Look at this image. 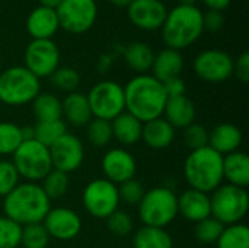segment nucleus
<instances>
[{"mask_svg": "<svg viewBox=\"0 0 249 248\" xmlns=\"http://www.w3.org/2000/svg\"><path fill=\"white\" fill-rule=\"evenodd\" d=\"M125 111L142 123L159 118L168 101L163 83L152 75H137L124 86Z\"/></svg>", "mask_w": 249, "mask_h": 248, "instance_id": "obj_1", "label": "nucleus"}, {"mask_svg": "<svg viewBox=\"0 0 249 248\" xmlns=\"http://www.w3.org/2000/svg\"><path fill=\"white\" fill-rule=\"evenodd\" d=\"M51 209V200L38 183H19L6 197H3L4 216L20 227L41 224Z\"/></svg>", "mask_w": 249, "mask_h": 248, "instance_id": "obj_2", "label": "nucleus"}, {"mask_svg": "<svg viewBox=\"0 0 249 248\" xmlns=\"http://www.w3.org/2000/svg\"><path fill=\"white\" fill-rule=\"evenodd\" d=\"M160 29L168 48L177 51L188 48L204 32L203 12L197 6L178 4L168 12Z\"/></svg>", "mask_w": 249, "mask_h": 248, "instance_id": "obj_3", "label": "nucleus"}, {"mask_svg": "<svg viewBox=\"0 0 249 248\" xmlns=\"http://www.w3.org/2000/svg\"><path fill=\"white\" fill-rule=\"evenodd\" d=\"M184 178L190 189L213 193L223 184V156L210 146L191 151L184 161Z\"/></svg>", "mask_w": 249, "mask_h": 248, "instance_id": "obj_4", "label": "nucleus"}, {"mask_svg": "<svg viewBox=\"0 0 249 248\" xmlns=\"http://www.w3.org/2000/svg\"><path fill=\"white\" fill-rule=\"evenodd\" d=\"M137 208L143 225L165 229L178 216V196L169 187H155L144 193Z\"/></svg>", "mask_w": 249, "mask_h": 248, "instance_id": "obj_5", "label": "nucleus"}, {"mask_svg": "<svg viewBox=\"0 0 249 248\" xmlns=\"http://www.w3.org/2000/svg\"><path fill=\"white\" fill-rule=\"evenodd\" d=\"M41 91V83L25 66H12L0 73V102L20 107L32 102Z\"/></svg>", "mask_w": 249, "mask_h": 248, "instance_id": "obj_6", "label": "nucleus"}, {"mask_svg": "<svg viewBox=\"0 0 249 248\" xmlns=\"http://www.w3.org/2000/svg\"><path fill=\"white\" fill-rule=\"evenodd\" d=\"M12 164L16 168L19 178L28 183H38L53 170L50 149L35 139L23 140L12 155Z\"/></svg>", "mask_w": 249, "mask_h": 248, "instance_id": "obj_7", "label": "nucleus"}, {"mask_svg": "<svg viewBox=\"0 0 249 248\" xmlns=\"http://www.w3.org/2000/svg\"><path fill=\"white\" fill-rule=\"evenodd\" d=\"M212 216L225 227L241 224L249 209L247 189L232 184H222L210 196Z\"/></svg>", "mask_w": 249, "mask_h": 248, "instance_id": "obj_8", "label": "nucleus"}, {"mask_svg": "<svg viewBox=\"0 0 249 248\" xmlns=\"http://www.w3.org/2000/svg\"><path fill=\"white\" fill-rule=\"evenodd\" d=\"M88 102L93 118L112 121L125 111L124 86L114 80H102L89 91Z\"/></svg>", "mask_w": 249, "mask_h": 248, "instance_id": "obj_9", "label": "nucleus"}, {"mask_svg": "<svg viewBox=\"0 0 249 248\" xmlns=\"http://www.w3.org/2000/svg\"><path fill=\"white\" fill-rule=\"evenodd\" d=\"M83 208L96 219H107L120 209V196L117 184L107 178H96L86 184L82 194Z\"/></svg>", "mask_w": 249, "mask_h": 248, "instance_id": "obj_10", "label": "nucleus"}, {"mask_svg": "<svg viewBox=\"0 0 249 248\" xmlns=\"http://www.w3.org/2000/svg\"><path fill=\"white\" fill-rule=\"evenodd\" d=\"M55 13L60 28L79 35L93 26L98 18V6L95 0H61Z\"/></svg>", "mask_w": 249, "mask_h": 248, "instance_id": "obj_11", "label": "nucleus"}, {"mask_svg": "<svg viewBox=\"0 0 249 248\" xmlns=\"http://www.w3.org/2000/svg\"><path fill=\"white\" fill-rule=\"evenodd\" d=\"M25 67L38 79L50 77L60 67V50L53 39H32L25 50Z\"/></svg>", "mask_w": 249, "mask_h": 248, "instance_id": "obj_12", "label": "nucleus"}, {"mask_svg": "<svg viewBox=\"0 0 249 248\" xmlns=\"http://www.w3.org/2000/svg\"><path fill=\"white\" fill-rule=\"evenodd\" d=\"M196 75L209 83H222L233 75V58L223 50L209 48L194 60Z\"/></svg>", "mask_w": 249, "mask_h": 248, "instance_id": "obj_13", "label": "nucleus"}, {"mask_svg": "<svg viewBox=\"0 0 249 248\" xmlns=\"http://www.w3.org/2000/svg\"><path fill=\"white\" fill-rule=\"evenodd\" d=\"M48 149H50L53 170L66 174L77 171L85 161L83 142L77 136L69 132L64 133L58 140H55Z\"/></svg>", "mask_w": 249, "mask_h": 248, "instance_id": "obj_14", "label": "nucleus"}, {"mask_svg": "<svg viewBox=\"0 0 249 248\" xmlns=\"http://www.w3.org/2000/svg\"><path fill=\"white\" fill-rule=\"evenodd\" d=\"M50 238L58 241H71L82 231L80 216L70 208H51L41 222Z\"/></svg>", "mask_w": 249, "mask_h": 248, "instance_id": "obj_15", "label": "nucleus"}, {"mask_svg": "<svg viewBox=\"0 0 249 248\" xmlns=\"http://www.w3.org/2000/svg\"><path fill=\"white\" fill-rule=\"evenodd\" d=\"M168 9L162 0H133L127 7L130 22L143 31H156L162 28Z\"/></svg>", "mask_w": 249, "mask_h": 248, "instance_id": "obj_16", "label": "nucleus"}, {"mask_svg": "<svg viewBox=\"0 0 249 248\" xmlns=\"http://www.w3.org/2000/svg\"><path fill=\"white\" fill-rule=\"evenodd\" d=\"M101 168L104 178L114 184H121L134 178L137 171V162L134 156L124 148H112L102 156Z\"/></svg>", "mask_w": 249, "mask_h": 248, "instance_id": "obj_17", "label": "nucleus"}, {"mask_svg": "<svg viewBox=\"0 0 249 248\" xmlns=\"http://www.w3.org/2000/svg\"><path fill=\"white\" fill-rule=\"evenodd\" d=\"M178 215L194 224L212 216L210 196L194 189H187L178 196Z\"/></svg>", "mask_w": 249, "mask_h": 248, "instance_id": "obj_18", "label": "nucleus"}, {"mask_svg": "<svg viewBox=\"0 0 249 248\" xmlns=\"http://www.w3.org/2000/svg\"><path fill=\"white\" fill-rule=\"evenodd\" d=\"M60 23L54 9L38 6L26 18V31L32 39H51Z\"/></svg>", "mask_w": 249, "mask_h": 248, "instance_id": "obj_19", "label": "nucleus"}, {"mask_svg": "<svg viewBox=\"0 0 249 248\" xmlns=\"http://www.w3.org/2000/svg\"><path fill=\"white\" fill-rule=\"evenodd\" d=\"M196 105L187 95L179 96H171L166 101V105L163 108L162 117L177 130V129H185L190 124L196 123Z\"/></svg>", "mask_w": 249, "mask_h": 248, "instance_id": "obj_20", "label": "nucleus"}, {"mask_svg": "<svg viewBox=\"0 0 249 248\" xmlns=\"http://www.w3.org/2000/svg\"><path fill=\"white\" fill-rule=\"evenodd\" d=\"M242 139L241 129L232 123H220L209 130V146L222 156L239 151Z\"/></svg>", "mask_w": 249, "mask_h": 248, "instance_id": "obj_21", "label": "nucleus"}, {"mask_svg": "<svg viewBox=\"0 0 249 248\" xmlns=\"http://www.w3.org/2000/svg\"><path fill=\"white\" fill-rule=\"evenodd\" d=\"M61 118L64 123L73 127H86L88 123L93 118L88 96L82 92H70L61 101Z\"/></svg>", "mask_w": 249, "mask_h": 248, "instance_id": "obj_22", "label": "nucleus"}, {"mask_svg": "<svg viewBox=\"0 0 249 248\" xmlns=\"http://www.w3.org/2000/svg\"><path fill=\"white\" fill-rule=\"evenodd\" d=\"M184 69V57L179 51L172 48H163L158 54H155L152 64V76L159 82H166L174 77H179Z\"/></svg>", "mask_w": 249, "mask_h": 248, "instance_id": "obj_23", "label": "nucleus"}, {"mask_svg": "<svg viewBox=\"0 0 249 248\" xmlns=\"http://www.w3.org/2000/svg\"><path fill=\"white\" fill-rule=\"evenodd\" d=\"M142 140L152 149H166L175 140V129L163 117L150 120L143 123Z\"/></svg>", "mask_w": 249, "mask_h": 248, "instance_id": "obj_24", "label": "nucleus"}, {"mask_svg": "<svg viewBox=\"0 0 249 248\" xmlns=\"http://www.w3.org/2000/svg\"><path fill=\"white\" fill-rule=\"evenodd\" d=\"M111 127L112 139H115L121 146H133L142 140L143 123L127 111L117 115L111 121Z\"/></svg>", "mask_w": 249, "mask_h": 248, "instance_id": "obj_25", "label": "nucleus"}, {"mask_svg": "<svg viewBox=\"0 0 249 248\" xmlns=\"http://www.w3.org/2000/svg\"><path fill=\"white\" fill-rule=\"evenodd\" d=\"M223 180L228 184L247 189L249 186V158L245 152L236 151L223 156Z\"/></svg>", "mask_w": 249, "mask_h": 248, "instance_id": "obj_26", "label": "nucleus"}, {"mask_svg": "<svg viewBox=\"0 0 249 248\" xmlns=\"http://www.w3.org/2000/svg\"><path fill=\"white\" fill-rule=\"evenodd\" d=\"M153 58H155L153 50L147 44L140 41L128 44L124 51V60L127 66L139 75H144L152 69Z\"/></svg>", "mask_w": 249, "mask_h": 248, "instance_id": "obj_27", "label": "nucleus"}, {"mask_svg": "<svg viewBox=\"0 0 249 248\" xmlns=\"http://www.w3.org/2000/svg\"><path fill=\"white\" fill-rule=\"evenodd\" d=\"M32 113L36 121H55L61 118V99L50 92H39L32 101Z\"/></svg>", "mask_w": 249, "mask_h": 248, "instance_id": "obj_28", "label": "nucleus"}, {"mask_svg": "<svg viewBox=\"0 0 249 248\" xmlns=\"http://www.w3.org/2000/svg\"><path fill=\"white\" fill-rule=\"evenodd\" d=\"M134 248H174L172 237L163 228L143 225L133 235Z\"/></svg>", "mask_w": 249, "mask_h": 248, "instance_id": "obj_29", "label": "nucleus"}, {"mask_svg": "<svg viewBox=\"0 0 249 248\" xmlns=\"http://www.w3.org/2000/svg\"><path fill=\"white\" fill-rule=\"evenodd\" d=\"M34 127V139L41 145L50 148L64 133H67V124L63 120L55 121H36Z\"/></svg>", "mask_w": 249, "mask_h": 248, "instance_id": "obj_30", "label": "nucleus"}, {"mask_svg": "<svg viewBox=\"0 0 249 248\" xmlns=\"http://www.w3.org/2000/svg\"><path fill=\"white\" fill-rule=\"evenodd\" d=\"M216 244L217 248H249V228L244 224L228 225Z\"/></svg>", "mask_w": 249, "mask_h": 248, "instance_id": "obj_31", "label": "nucleus"}, {"mask_svg": "<svg viewBox=\"0 0 249 248\" xmlns=\"http://www.w3.org/2000/svg\"><path fill=\"white\" fill-rule=\"evenodd\" d=\"M23 142L20 126L10 121H0V155H13Z\"/></svg>", "mask_w": 249, "mask_h": 248, "instance_id": "obj_32", "label": "nucleus"}, {"mask_svg": "<svg viewBox=\"0 0 249 248\" xmlns=\"http://www.w3.org/2000/svg\"><path fill=\"white\" fill-rule=\"evenodd\" d=\"M70 186V180H69V174L57 171V170H51L45 178L42 180V190L47 194V197L53 202L57 199H61Z\"/></svg>", "mask_w": 249, "mask_h": 248, "instance_id": "obj_33", "label": "nucleus"}, {"mask_svg": "<svg viewBox=\"0 0 249 248\" xmlns=\"http://www.w3.org/2000/svg\"><path fill=\"white\" fill-rule=\"evenodd\" d=\"M88 142L95 148H105L112 140V127L111 121L92 118L86 126Z\"/></svg>", "mask_w": 249, "mask_h": 248, "instance_id": "obj_34", "label": "nucleus"}, {"mask_svg": "<svg viewBox=\"0 0 249 248\" xmlns=\"http://www.w3.org/2000/svg\"><path fill=\"white\" fill-rule=\"evenodd\" d=\"M50 82L51 85L60 91V92H74L79 85H80V75L77 70L63 66V67H57L55 72L50 76Z\"/></svg>", "mask_w": 249, "mask_h": 248, "instance_id": "obj_35", "label": "nucleus"}, {"mask_svg": "<svg viewBox=\"0 0 249 248\" xmlns=\"http://www.w3.org/2000/svg\"><path fill=\"white\" fill-rule=\"evenodd\" d=\"M51 238L42 224H31L22 227L20 246L23 248H47Z\"/></svg>", "mask_w": 249, "mask_h": 248, "instance_id": "obj_36", "label": "nucleus"}, {"mask_svg": "<svg viewBox=\"0 0 249 248\" xmlns=\"http://www.w3.org/2000/svg\"><path fill=\"white\" fill-rule=\"evenodd\" d=\"M223 228H225L223 224H220L213 216H209L196 224L194 235H196V240L201 244H214L219 240Z\"/></svg>", "mask_w": 249, "mask_h": 248, "instance_id": "obj_37", "label": "nucleus"}, {"mask_svg": "<svg viewBox=\"0 0 249 248\" xmlns=\"http://www.w3.org/2000/svg\"><path fill=\"white\" fill-rule=\"evenodd\" d=\"M22 227L7 216H0V248H18L20 246Z\"/></svg>", "mask_w": 249, "mask_h": 248, "instance_id": "obj_38", "label": "nucleus"}, {"mask_svg": "<svg viewBox=\"0 0 249 248\" xmlns=\"http://www.w3.org/2000/svg\"><path fill=\"white\" fill-rule=\"evenodd\" d=\"M117 187H118L120 202H123L128 206H139V203L142 202V199L146 193L144 186L136 178L127 180V181L118 184Z\"/></svg>", "mask_w": 249, "mask_h": 248, "instance_id": "obj_39", "label": "nucleus"}, {"mask_svg": "<svg viewBox=\"0 0 249 248\" xmlns=\"http://www.w3.org/2000/svg\"><path fill=\"white\" fill-rule=\"evenodd\" d=\"M105 222L109 232L114 234L115 237H127L133 232V227H134L133 218L124 210L117 209L105 219Z\"/></svg>", "mask_w": 249, "mask_h": 248, "instance_id": "obj_40", "label": "nucleus"}, {"mask_svg": "<svg viewBox=\"0 0 249 248\" xmlns=\"http://www.w3.org/2000/svg\"><path fill=\"white\" fill-rule=\"evenodd\" d=\"M184 143L190 151L209 146V130L198 123H193L184 129Z\"/></svg>", "mask_w": 249, "mask_h": 248, "instance_id": "obj_41", "label": "nucleus"}, {"mask_svg": "<svg viewBox=\"0 0 249 248\" xmlns=\"http://www.w3.org/2000/svg\"><path fill=\"white\" fill-rule=\"evenodd\" d=\"M19 184V174L12 161H0V197H6Z\"/></svg>", "mask_w": 249, "mask_h": 248, "instance_id": "obj_42", "label": "nucleus"}, {"mask_svg": "<svg viewBox=\"0 0 249 248\" xmlns=\"http://www.w3.org/2000/svg\"><path fill=\"white\" fill-rule=\"evenodd\" d=\"M225 25L223 13L219 10H207L203 13V28L209 32H219Z\"/></svg>", "mask_w": 249, "mask_h": 248, "instance_id": "obj_43", "label": "nucleus"}, {"mask_svg": "<svg viewBox=\"0 0 249 248\" xmlns=\"http://www.w3.org/2000/svg\"><path fill=\"white\" fill-rule=\"evenodd\" d=\"M233 75L241 80L242 83L249 82V53H242L236 61H233Z\"/></svg>", "mask_w": 249, "mask_h": 248, "instance_id": "obj_44", "label": "nucleus"}, {"mask_svg": "<svg viewBox=\"0 0 249 248\" xmlns=\"http://www.w3.org/2000/svg\"><path fill=\"white\" fill-rule=\"evenodd\" d=\"M163 88H165V92L168 95V98L171 96H179V95H185V91H187V86H185V82L182 80V77H174V79H169L166 82H163Z\"/></svg>", "mask_w": 249, "mask_h": 248, "instance_id": "obj_45", "label": "nucleus"}, {"mask_svg": "<svg viewBox=\"0 0 249 248\" xmlns=\"http://www.w3.org/2000/svg\"><path fill=\"white\" fill-rule=\"evenodd\" d=\"M207 7L209 10H219V12H223L225 9L229 7L231 1L232 0H201Z\"/></svg>", "mask_w": 249, "mask_h": 248, "instance_id": "obj_46", "label": "nucleus"}, {"mask_svg": "<svg viewBox=\"0 0 249 248\" xmlns=\"http://www.w3.org/2000/svg\"><path fill=\"white\" fill-rule=\"evenodd\" d=\"M39 1V6L42 7H48V9H57L58 4L61 3V0H38Z\"/></svg>", "mask_w": 249, "mask_h": 248, "instance_id": "obj_47", "label": "nucleus"}, {"mask_svg": "<svg viewBox=\"0 0 249 248\" xmlns=\"http://www.w3.org/2000/svg\"><path fill=\"white\" fill-rule=\"evenodd\" d=\"M111 4L117 6V7H128V4L133 1V0H108Z\"/></svg>", "mask_w": 249, "mask_h": 248, "instance_id": "obj_48", "label": "nucleus"}, {"mask_svg": "<svg viewBox=\"0 0 249 248\" xmlns=\"http://www.w3.org/2000/svg\"><path fill=\"white\" fill-rule=\"evenodd\" d=\"M179 4H184V6H196V3L198 0H178Z\"/></svg>", "mask_w": 249, "mask_h": 248, "instance_id": "obj_49", "label": "nucleus"}]
</instances>
